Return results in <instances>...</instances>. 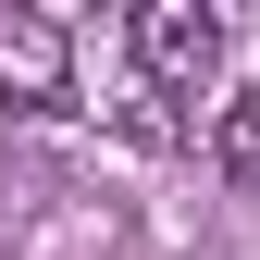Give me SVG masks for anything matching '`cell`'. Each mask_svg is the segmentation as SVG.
<instances>
[{
	"label": "cell",
	"instance_id": "6da1fadb",
	"mask_svg": "<svg viewBox=\"0 0 260 260\" xmlns=\"http://www.w3.org/2000/svg\"><path fill=\"white\" fill-rule=\"evenodd\" d=\"M124 38H137L149 100H211V75H223V13H211V0H149Z\"/></svg>",
	"mask_w": 260,
	"mask_h": 260
},
{
	"label": "cell",
	"instance_id": "7a4b0ae2",
	"mask_svg": "<svg viewBox=\"0 0 260 260\" xmlns=\"http://www.w3.org/2000/svg\"><path fill=\"white\" fill-rule=\"evenodd\" d=\"M0 112H75V38L25 0H0Z\"/></svg>",
	"mask_w": 260,
	"mask_h": 260
},
{
	"label": "cell",
	"instance_id": "3957f363",
	"mask_svg": "<svg viewBox=\"0 0 260 260\" xmlns=\"http://www.w3.org/2000/svg\"><path fill=\"white\" fill-rule=\"evenodd\" d=\"M211 174L223 186H260V87H236V100L211 112Z\"/></svg>",
	"mask_w": 260,
	"mask_h": 260
},
{
	"label": "cell",
	"instance_id": "277c9868",
	"mask_svg": "<svg viewBox=\"0 0 260 260\" xmlns=\"http://www.w3.org/2000/svg\"><path fill=\"white\" fill-rule=\"evenodd\" d=\"M124 137H137V149H174V137H186V112H174V100H149V87H137V100H124Z\"/></svg>",
	"mask_w": 260,
	"mask_h": 260
},
{
	"label": "cell",
	"instance_id": "5b68a950",
	"mask_svg": "<svg viewBox=\"0 0 260 260\" xmlns=\"http://www.w3.org/2000/svg\"><path fill=\"white\" fill-rule=\"evenodd\" d=\"M0 260H13V248H0Z\"/></svg>",
	"mask_w": 260,
	"mask_h": 260
}]
</instances>
